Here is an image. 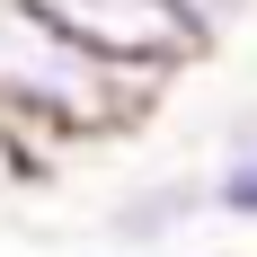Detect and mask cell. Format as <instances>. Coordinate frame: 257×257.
<instances>
[{
    "mask_svg": "<svg viewBox=\"0 0 257 257\" xmlns=\"http://www.w3.org/2000/svg\"><path fill=\"white\" fill-rule=\"evenodd\" d=\"M169 89H178V71L106 62V53H89L80 36H62L53 18H36L27 0H0V115L18 124L27 160H36L45 178H53L62 151L142 124Z\"/></svg>",
    "mask_w": 257,
    "mask_h": 257,
    "instance_id": "6da1fadb",
    "label": "cell"
},
{
    "mask_svg": "<svg viewBox=\"0 0 257 257\" xmlns=\"http://www.w3.org/2000/svg\"><path fill=\"white\" fill-rule=\"evenodd\" d=\"M213 222V178L204 169H151V178H133L106 195V248L124 257H178L186 239Z\"/></svg>",
    "mask_w": 257,
    "mask_h": 257,
    "instance_id": "7a4b0ae2",
    "label": "cell"
},
{
    "mask_svg": "<svg viewBox=\"0 0 257 257\" xmlns=\"http://www.w3.org/2000/svg\"><path fill=\"white\" fill-rule=\"evenodd\" d=\"M27 9L53 18L62 36H80L89 53H106V62H133V71H186L195 62L186 36L160 18L151 0H27Z\"/></svg>",
    "mask_w": 257,
    "mask_h": 257,
    "instance_id": "3957f363",
    "label": "cell"
},
{
    "mask_svg": "<svg viewBox=\"0 0 257 257\" xmlns=\"http://www.w3.org/2000/svg\"><path fill=\"white\" fill-rule=\"evenodd\" d=\"M151 9L186 36V53H213V45H231V27L248 18L257 0H151Z\"/></svg>",
    "mask_w": 257,
    "mask_h": 257,
    "instance_id": "277c9868",
    "label": "cell"
},
{
    "mask_svg": "<svg viewBox=\"0 0 257 257\" xmlns=\"http://www.w3.org/2000/svg\"><path fill=\"white\" fill-rule=\"evenodd\" d=\"M204 178H213V222H239V231H257V142L222 151Z\"/></svg>",
    "mask_w": 257,
    "mask_h": 257,
    "instance_id": "5b68a950",
    "label": "cell"
},
{
    "mask_svg": "<svg viewBox=\"0 0 257 257\" xmlns=\"http://www.w3.org/2000/svg\"><path fill=\"white\" fill-rule=\"evenodd\" d=\"M36 178H45V169L27 160V142H18V124L0 115V195H18V186H36Z\"/></svg>",
    "mask_w": 257,
    "mask_h": 257,
    "instance_id": "8992f818",
    "label": "cell"
},
{
    "mask_svg": "<svg viewBox=\"0 0 257 257\" xmlns=\"http://www.w3.org/2000/svg\"><path fill=\"white\" fill-rule=\"evenodd\" d=\"M239 142H257V106H239L231 124H222V151H239Z\"/></svg>",
    "mask_w": 257,
    "mask_h": 257,
    "instance_id": "52a82bcc",
    "label": "cell"
},
{
    "mask_svg": "<svg viewBox=\"0 0 257 257\" xmlns=\"http://www.w3.org/2000/svg\"><path fill=\"white\" fill-rule=\"evenodd\" d=\"M178 257H195V248H178Z\"/></svg>",
    "mask_w": 257,
    "mask_h": 257,
    "instance_id": "ba28073f",
    "label": "cell"
}]
</instances>
